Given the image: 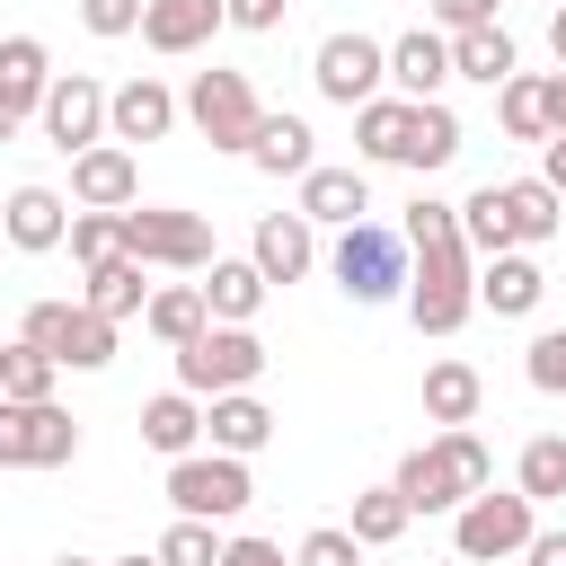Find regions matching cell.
I'll return each instance as SVG.
<instances>
[{"label":"cell","instance_id":"obj_1","mask_svg":"<svg viewBox=\"0 0 566 566\" xmlns=\"http://www.w3.org/2000/svg\"><path fill=\"white\" fill-rule=\"evenodd\" d=\"M398 230H407V318H416V336H460L469 310H478V256L460 239V203L416 195Z\"/></svg>","mask_w":566,"mask_h":566},{"label":"cell","instance_id":"obj_2","mask_svg":"<svg viewBox=\"0 0 566 566\" xmlns=\"http://www.w3.org/2000/svg\"><path fill=\"white\" fill-rule=\"evenodd\" d=\"M389 486L407 495V513H460L469 495H486V486H495V451H486L469 424H451V433L416 442V451L398 460V478H389Z\"/></svg>","mask_w":566,"mask_h":566},{"label":"cell","instance_id":"obj_3","mask_svg":"<svg viewBox=\"0 0 566 566\" xmlns=\"http://www.w3.org/2000/svg\"><path fill=\"white\" fill-rule=\"evenodd\" d=\"M327 274H336V292L345 301H407V230H389V221H354V230H336V248H327Z\"/></svg>","mask_w":566,"mask_h":566},{"label":"cell","instance_id":"obj_4","mask_svg":"<svg viewBox=\"0 0 566 566\" xmlns=\"http://www.w3.org/2000/svg\"><path fill=\"white\" fill-rule=\"evenodd\" d=\"M124 256L168 265V274H203L221 248H212V221L203 212H186V203H133L124 212Z\"/></svg>","mask_w":566,"mask_h":566},{"label":"cell","instance_id":"obj_5","mask_svg":"<svg viewBox=\"0 0 566 566\" xmlns=\"http://www.w3.org/2000/svg\"><path fill=\"white\" fill-rule=\"evenodd\" d=\"M186 124L212 142V150H239L248 159V142H256V124H265V106H256V80L248 71H195V88H186Z\"/></svg>","mask_w":566,"mask_h":566},{"label":"cell","instance_id":"obj_6","mask_svg":"<svg viewBox=\"0 0 566 566\" xmlns=\"http://www.w3.org/2000/svg\"><path fill=\"white\" fill-rule=\"evenodd\" d=\"M256 371H265V336H256V327H203V336L177 354V389H186V398L256 389Z\"/></svg>","mask_w":566,"mask_h":566},{"label":"cell","instance_id":"obj_7","mask_svg":"<svg viewBox=\"0 0 566 566\" xmlns=\"http://www.w3.org/2000/svg\"><path fill=\"white\" fill-rule=\"evenodd\" d=\"M531 531H539V504L513 486V495H469L460 513H451V548L469 557V566H495V557H522L531 548Z\"/></svg>","mask_w":566,"mask_h":566},{"label":"cell","instance_id":"obj_8","mask_svg":"<svg viewBox=\"0 0 566 566\" xmlns=\"http://www.w3.org/2000/svg\"><path fill=\"white\" fill-rule=\"evenodd\" d=\"M18 336L44 345L62 371H106V363H115V318H97L88 301H35Z\"/></svg>","mask_w":566,"mask_h":566},{"label":"cell","instance_id":"obj_9","mask_svg":"<svg viewBox=\"0 0 566 566\" xmlns=\"http://www.w3.org/2000/svg\"><path fill=\"white\" fill-rule=\"evenodd\" d=\"M248 460H230V451H195V460H168V504L186 513V522H239L248 513Z\"/></svg>","mask_w":566,"mask_h":566},{"label":"cell","instance_id":"obj_10","mask_svg":"<svg viewBox=\"0 0 566 566\" xmlns=\"http://www.w3.org/2000/svg\"><path fill=\"white\" fill-rule=\"evenodd\" d=\"M62 460H80L71 407H62V398H44V407L0 398V469H62Z\"/></svg>","mask_w":566,"mask_h":566},{"label":"cell","instance_id":"obj_11","mask_svg":"<svg viewBox=\"0 0 566 566\" xmlns=\"http://www.w3.org/2000/svg\"><path fill=\"white\" fill-rule=\"evenodd\" d=\"M310 80H318L327 106H371L380 80H389V44H371V35H327V44L310 53Z\"/></svg>","mask_w":566,"mask_h":566},{"label":"cell","instance_id":"obj_12","mask_svg":"<svg viewBox=\"0 0 566 566\" xmlns=\"http://www.w3.org/2000/svg\"><path fill=\"white\" fill-rule=\"evenodd\" d=\"M44 142L62 150V159H80V150H97L106 142V88L88 80V71H53V88H44Z\"/></svg>","mask_w":566,"mask_h":566},{"label":"cell","instance_id":"obj_13","mask_svg":"<svg viewBox=\"0 0 566 566\" xmlns=\"http://www.w3.org/2000/svg\"><path fill=\"white\" fill-rule=\"evenodd\" d=\"M177 115H186V97L168 88V80H150V71H133L124 88H106V142H168L177 133Z\"/></svg>","mask_w":566,"mask_h":566},{"label":"cell","instance_id":"obj_14","mask_svg":"<svg viewBox=\"0 0 566 566\" xmlns=\"http://www.w3.org/2000/svg\"><path fill=\"white\" fill-rule=\"evenodd\" d=\"M44 88H53V53H44V35H0V142H9L18 124L44 115Z\"/></svg>","mask_w":566,"mask_h":566},{"label":"cell","instance_id":"obj_15","mask_svg":"<svg viewBox=\"0 0 566 566\" xmlns=\"http://www.w3.org/2000/svg\"><path fill=\"white\" fill-rule=\"evenodd\" d=\"M71 203H80V212H133V203H142V168H133V150H124V142L80 150V159H71Z\"/></svg>","mask_w":566,"mask_h":566},{"label":"cell","instance_id":"obj_16","mask_svg":"<svg viewBox=\"0 0 566 566\" xmlns=\"http://www.w3.org/2000/svg\"><path fill=\"white\" fill-rule=\"evenodd\" d=\"M221 27H230V0H150V9H142V44L168 53V62H177V53H203Z\"/></svg>","mask_w":566,"mask_h":566},{"label":"cell","instance_id":"obj_17","mask_svg":"<svg viewBox=\"0 0 566 566\" xmlns=\"http://www.w3.org/2000/svg\"><path fill=\"white\" fill-rule=\"evenodd\" d=\"M442 80H451V35H442V27H407V35L389 44V88H398L407 106H424V97H442Z\"/></svg>","mask_w":566,"mask_h":566},{"label":"cell","instance_id":"obj_18","mask_svg":"<svg viewBox=\"0 0 566 566\" xmlns=\"http://www.w3.org/2000/svg\"><path fill=\"white\" fill-rule=\"evenodd\" d=\"M0 230H9V248H18V256H44V248H62V239H71V203H62L53 186H9Z\"/></svg>","mask_w":566,"mask_h":566},{"label":"cell","instance_id":"obj_19","mask_svg":"<svg viewBox=\"0 0 566 566\" xmlns=\"http://www.w3.org/2000/svg\"><path fill=\"white\" fill-rule=\"evenodd\" d=\"M248 265H256L265 283H301V274L318 265V230H310L301 212H265L256 239H248Z\"/></svg>","mask_w":566,"mask_h":566},{"label":"cell","instance_id":"obj_20","mask_svg":"<svg viewBox=\"0 0 566 566\" xmlns=\"http://www.w3.org/2000/svg\"><path fill=\"white\" fill-rule=\"evenodd\" d=\"M539 301H548V274H539L531 248H504V256L478 265V310H495V318H531Z\"/></svg>","mask_w":566,"mask_h":566},{"label":"cell","instance_id":"obj_21","mask_svg":"<svg viewBox=\"0 0 566 566\" xmlns=\"http://www.w3.org/2000/svg\"><path fill=\"white\" fill-rule=\"evenodd\" d=\"M301 221L318 230H354V221H371V177L363 168H310L301 177Z\"/></svg>","mask_w":566,"mask_h":566},{"label":"cell","instance_id":"obj_22","mask_svg":"<svg viewBox=\"0 0 566 566\" xmlns=\"http://www.w3.org/2000/svg\"><path fill=\"white\" fill-rule=\"evenodd\" d=\"M265 292H274V283H265L248 256H212V265H203V310H212V327H248V318L265 310Z\"/></svg>","mask_w":566,"mask_h":566},{"label":"cell","instance_id":"obj_23","mask_svg":"<svg viewBox=\"0 0 566 566\" xmlns=\"http://www.w3.org/2000/svg\"><path fill=\"white\" fill-rule=\"evenodd\" d=\"M478 407H486V380H478V363H460V354H442V363H424V424H478Z\"/></svg>","mask_w":566,"mask_h":566},{"label":"cell","instance_id":"obj_24","mask_svg":"<svg viewBox=\"0 0 566 566\" xmlns=\"http://www.w3.org/2000/svg\"><path fill=\"white\" fill-rule=\"evenodd\" d=\"M203 433H212V451L248 460V451H265V442H274V407H265L256 389H230V398H212V407H203Z\"/></svg>","mask_w":566,"mask_h":566},{"label":"cell","instance_id":"obj_25","mask_svg":"<svg viewBox=\"0 0 566 566\" xmlns=\"http://www.w3.org/2000/svg\"><path fill=\"white\" fill-rule=\"evenodd\" d=\"M548 88H557V71H513V80L495 88V115H504L513 142H557V106H548Z\"/></svg>","mask_w":566,"mask_h":566},{"label":"cell","instance_id":"obj_26","mask_svg":"<svg viewBox=\"0 0 566 566\" xmlns=\"http://www.w3.org/2000/svg\"><path fill=\"white\" fill-rule=\"evenodd\" d=\"M504 221H513V248H548L566 230V195L548 177H504Z\"/></svg>","mask_w":566,"mask_h":566},{"label":"cell","instance_id":"obj_27","mask_svg":"<svg viewBox=\"0 0 566 566\" xmlns=\"http://www.w3.org/2000/svg\"><path fill=\"white\" fill-rule=\"evenodd\" d=\"M142 442H150L159 460H195V442H203V398L159 389V398L142 407Z\"/></svg>","mask_w":566,"mask_h":566},{"label":"cell","instance_id":"obj_28","mask_svg":"<svg viewBox=\"0 0 566 566\" xmlns=\"http://www.w3.org/2000/svg\"><path fill=\"white\" fill-rule=\"evenodd\" d=\"M142 327H150L168 354H186V345L212 327V310H203V283H159V292H150V310H142Z\"/></svg>","mask_w":566,"mask_h":566},{"label":"cell","instance_id":"obj_29","mask_svg":"<svg viewBox=\"0 0 566 566\" xmlns=\"http://www.w3.org/2000/svg\"><path fill=\"white\" fill-rule=\"evenodd\" d=\"M460 142H469V133H460V115H451L442 97H424V106H416V124H407V159H398V168L433 177V168H451V159H460Z\"/></svg>","mask_w":566,"mask_h":566},{"label":"cell","instance_id":"obj_30","mask_svg":"<svg viewBox=\"0 0 566 566\" xmlns=\"http://www.w3.org/2000/svg\"><path fill=\"white\" fill-rule=\"evenodd\" d=\"M310 142H318V133H310L301 115H265V124H256V142H248V159H256L265 177H310V168H318V150H310Z\"/></svg>","mask_w":566,"mask_h":566},{"label":"cell","instance_id":"obj_31","mask_svg":"<svg viewBox=\"0 0 566 566\" xmlns=\"http://www.w3.org/2000/svg\"><path fill=\"white\" fill-rule=\"evenodd\" d=\"M513 71H522V53H513L504 27H469V35H451V80H486V88H504Z\"/></svg>","mask_w":566,"mask_h":566},{"label":"cell","instance_id":"obj_32","mask_svg":"<svg viewBox=\"0 0 566 566\" xmlns=\"http://www.w3.org/2000/svg\"><path fill=\"white\" fill-rule=\"evenodd\" d=\"M407 124H416L407 97H371V106H354V150L371 168H389V159H407Z\"/></svg>","mask_w":566,"mask_h":566},{"label":"cell","instance_id":"obj_33","mask_svg":"<svg viewBox=\"0 0 566 566\" xmlns=\"http://www.w3.org/2000/svg\"><path fill=\"white\" fill-rule=\"evenodd\" d=\"M142 274H150L142 256H115V265H97V274H88V292H80V301H88L97 318H142V310H150V283H142Z\"/></svg>","mask_w":566,"mask_h":566},{"label":"cell","instance_id":"obj_34","mask_svg":"<svg viewBox=\"0 0 566 566\" xmlns=\"http://www.w3.org/2000/svg\"><path fill=\"white\" fill-rule=\"evenodd\" d=\"M53 380H62V363L44 354V345H0V398H18V407H44L53 398Z\"/></svg>","mask_w":566,"mask_h":566},{"label":"cell","instance_id":"obj_35","mask_svg":"<svg viewBox=\"0 0 566 566\" xmlns=\"http://www.w3.org/2000/svg\"><path fill=\"white\" fill-rule=\"evenodd\" d=\"M460 239H469V256H478V265L513 248V221H504V186H495V177H486V186L460 203Z\"/></svg>","mask_w":566,"mask_h":566},{"label":"cell","instance_id":"obj_36","mask_svg":"<svg viewBox=\"0 0 566 566\" xmlns=\"http://www.w3.org/2000/svg\"><path fill=\"white\" fill-rule=\"evenodd\" d=\"M513 486H522L531 504H557V495H566V433H531L522 460H513Z\"/></svg>","mask_w":566,"mask_h":566},{"label":"cell","instance_id":"obj_37","mask_svg":"<svg viewBox=\"0 0 566 566\" xmlns=\"http://www.w3.org/2000/svg\"><path fill=\"white\" fill-rule=\"evenodd\" d=\"M407 522H416V513H407V495H398V486H363V495H354V522H345V531H354L363 548H389V539H398Z\"/></svg>","mask_w":566,"mask_h":566},{"label":"cell","instance_id":"obj_38","mask_svg":"<svg viewBox=\"0 0 566 566\" xmlns=\"http://www.w3.org/2000/svg\"><path fill=\"white\" fill-rule=\"evenodd\" d=\"M62 248H71L88 274L115 265V256H124V212H71V239H62Z\"/></svg>","mask_w":566,"mask_h":566},{"label":"cell","instance_id":"obj_39","mask_svg":"<svg viewBox=\"0 0 566 566\" xmlns=\"http://www.w3.org/2000/svg\"><path fill=\"white\" fill-rule=\"evenodd\" d=\"M221 548L230 539H212V522H186V513L159 531V566H221Z\"/></svg>","mask_w":566,"mask_h":566},{"label":"cell","instance_id":"obj_40","mask_svg":"<svg viewBox=\"0 0 566 566\" xmlns=\"http://www.w3.org/2000/svg\"><path fill=\"white\" fill-rule=\"evenodd\" d=\"M292 566H363V539H354L345 522H318V531L292 548Z\"/></svg>","mask_w":566,"mask_h":566},{"label":"cell","instance_id":"obj_41","mask_svg":"<svg viewBox=\"0 0 566 566\" xmlns=\"http://www.w3.org/2000/svg\"><path fill=\"white\" fill-rule=\"evenodd\" d=\"M522 371H531V389L566 398V327H539V336H531V354H522Z\"/></svg>","mask_w":566,"mask_h":566},{"label":"cell","instance_id":"obj_42","mask_svg":"<svg viewBox=\"0 0 566 566\" xmlns=\"http://www.w3.org/2000/svg\"><path fill=\"white\" fill-rule=\"evenodd\" d=\"M142 9L150 0H80V27L88 35H142Z\"/></svg>","mask_w":566,"mask_h":566},{"label":"cell","instance_id":"obj_43","mask_svg":"<svg viewBox=\"0 0 566 566\" xmlns=\"http://www.w3.org/2000/svg\"><path fill=\"white\" fill-rule=\"evenodd\" d=\"M442 35H469V27H495V0H424Z\"/></svg>","mask_w":566,"mask_h":566},{"label":"cell","instance_id":"obj_44","mask_svg":"<svg viewBox=\"0 0 566 566\" xmlns=\"http://www.w3.org/2000/svg\"><path fill=\"white\" fill-rule=\"evenodd\" d=\"M283 18H292V0H230V27L239 35H274Z\"/></svg>","mask_w":566,"mask_h":566},{"label":"cell","instance_id":"obj_45","mask_svg":"<svg viewBox=\"0 0 566 566\" xmlns=\"http://www.w3.org/2000/svg\"><path fill=\"white\" fill-rule=\"evenodd\" d=\"M221 566H292V557H283L274 539H256V531H239V539L221 548Z\"/></svg>","mask_w":566,"mask_h":566},{"label":"cell","instance_id":"obj_46","mask_svg":"<svg viewBox=\"0 0 566 566\" xmlns=\"http://www.w3.org/2000/svg\"><path fill=\"white\" fill-rule=\"evenodd\" d=\"M522 566H566V531H531V548H522Z\"/></svg>","mask_w":566,"mask_h":566},{"label":"cell","instance_id":"obj_47","mask_svg":"<svg viewBox=\"0 0 566 566\" xmlns=\"http://www.w3.org/2000/svg\"><path fill=\"white\" fill-rule=\"evenodd\" d=\"M539 177L566 195V133H557V142H539Z\"/></svg>","mask_w":566,"mask_h":566},{"label":"cell","instance_id":"obj_48","mask_svg":"<svg viewBox=\"0 0 566 566\" xmlns=\"http://www.w3.org/2000/svg\"><path fill=\"white\" fill-rule=\"evenodd\" d=\"M548 53H557V71H566V9L548 18Z\"/></svg>","mask_w":566,"mask_h":566},{"label":"cell","instance_id":"obj_49","mask_svg":"<svg viewBox=\"0 0 566 566\" xmlns=\"http://www.w3.org/2000/svg\"><path fill=\"white\" fill-rule=\"evenodd\" d=\"M548 106H557V133H566V71H557V88H548Z\"/></svg>","mask_w":566,"mask_h":566},{"label":"cell","instance_id":"obj_50","mask_svg":"<svg viewBox=\"0 0 566 566\" xmlns=\"http://www.w3.org/2000/svg\"><path fill=\"white\" fill-rule=\"evenodd\" d=\"M115 566H159V548H133V557H115Z\"/></svg>","mask_w":566,"mask_h":566},{"label":"cell","instance_id":"obj_51","mask_svg":"<svg viewBox=\"0 0 566 566\" xmlns=\"http://www.w3.org/2000/svg\"><path fill=\"white\" fill-rule=\"evenodd\" d=\"M53 566H97V557H71V548H62V557H53Z\"/></svg>","mask_w":566,"mask_h":566}]
</instances>
